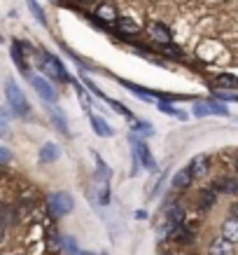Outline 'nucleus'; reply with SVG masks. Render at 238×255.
I'll use <instances>...</instances> for the list:
<instances>
[{
    "label": "nucleus",
    "mask_w": 238,
    "mask_h": 255,
    "mask_svg": "<svg viewBox=\"0 0 238 255\" xmlns=\"http://www.w3.org/2000/svg\"><path fill=\"white\" fill-rule=\"evenodd\" d=\"M5 99H7V103L12 106L14 115H19V117L28 115V110H31L28 101H26V96H23L21 89L14 85V80H9V78L5 80Z\"/></svg>",
    "instance_id": "obj_1"
},
{
    "label": "nucleus",
    "mask_w": 238,
    "mask_h": 255,
    "mask_svg": "<svg viewBox=\"0 0 238 255\" xmlns=\"http://www.w3.org/2000/svg\"><path fill=\"white\" fill-rule=\"evenodd\" d=\"M63 246L68 248V253H70V255H77V253H79V248H77L75 239H63Z\"/></svg>",
    "instance_id": "obj_23"
},
{
    "label": "nucleus",
    "mask_w": 238,
    "mask_h": 255,
    "mask_svg": "<svg viewBox=\"0 0 238 255\" xmlns=\"http://www.w3.org/2000/svg\"><path fill=\"white\" fill-rule=\"evenodd\" d=\"M117 28H119L122 33H129V35H131V33L136 35V33L140 31V28H138V23H136V21H131L129 16H119V19H117Z\"/></svg>",
    "instance_id": "obj_14"
},
{
    "label": "nucleus",
    "mask_w": 238,
    "mask_h": 255,
    "mask_svg": "<svg viewBox=\"0 0 238 255\" xmlns=\"http://www.w3.org/2000/svg\"><path fill=\"white\" fill-rule=\"evenodd\" d=\"M208 164H210V159H208L206 155H196L189 162V169H192V176L194 178H203L208 173Z\"/></svg>",
    "instance_id": "obj_8"
},
{
    "label": "nucleus",
    "mask_w": 238,
    "mask_h": 255,
    "mask_svg": "<svg viewBox=\"0 0 238 255\" xmlns=\"http://www.w3.org/2000/svg\"><path fill=\"white\" fill-rule=\"evenodd\" d=\"M194 180V176H192V169L189 166H184V169H180L173 176V187H177V190H182V187H187L189 183Z\"/></svg>",
    "instance_id": "obj_10"
},
{
    "label": "nucleus",
    "mask_w": 238,
    "mask_h": 255,
    "mask_svg": "<svg viewBox=\"0 0 238 255\" xmlns=\"http://www.w3.org/2000/svg\"><path fill=\"white\" fill-rule=\"evenodd\" d=\"M182 220H184L182 209H180V206H170V209H168V223H173V225H182Z\"/></svg>",
    "instance_id": "obj_19"
},
{
    "label": "nucleus",
    "mask_w": 238,
    "mask_h": 255,
    "mask_svg": "<svg viewBox=\"0 0 238 255\" xmlns=\"http://www.w3.org/2000/svg\"><path fill=\"white\" fill-rule=\"evenodd\" d=\"M208 253L210 255H234V241L220 237V239H215L213 244H210Z\"/></svg>",
    "instance_id": "obj_7"
},
{
    "label": "nucleus",
    "mask_w": 238,
    "mask_h": 255,
    "mask_svg": "<svg viewBox=\"0 0 238 255\" xmlns=\"http://www.w3.org/2000/svg\"><path fill=\"white\" fill-rule=\"evenodd\" d=\"M82 2H86V0H82Z\"/></svg>",
    "instance_id": "obj_32"
},
{
    "label": "nucleus",
    "mask_w": 238,
    "mask_h": 255,
    "mask_svg": "<svg viewBox=\"0 0 238 255\" xmlns=\"http://www.w3.org/2000/svg\"><path fill=\"white\" fill-rule=\"evenodd\" d=\"M77 94H79V99H82V103H84V108H89V99H86L84 89H77Z\"/></svg>",
    "instance_id": "obj_29"
},
{
    "label": "nucleus",
    "mask_w": 238,
    "mask_h": 255,
    "mask_svg": "<svg viewBox=\"0 0 238 255\" xmlns=\"http://www.w3.org/2000/svg\"><path fill=\"white\" fill-rule=\"evenodd\" d=\"M234 216H238V206H234Z\"/></svg>",
    "instance_id": "obj_31"
},
{
    "label": "nucleus",
    "mask_w": 238,
    "mask_h": 255,
    "mask_svg": "<svg viewBox=\"0 0 238 255\" xmlns=\"http://www.w3.org/2000/svg\"><path fill=\"white\" fill-rule=\"evenodd\" d=\"M12 59H14V63L21 68L23 75H28V66H26V61H23V54H21V49H19V45L12 47Z\"/></svg>",
    "instance_id": "obj_18"
},
{
    "label": "nucleus",
    "mask_w": 238,
    "mask_h": 255,
    "mask_svg": "<svg viewBox=\"0 0 238 255\" xmlns=\"http://www.w3.org/2000/svg\"><path fill=\"white\" fill-rule=\"evenodd\" d=\"M217 96H220V99H224V101H236V103H238V94H227V92H217Z\"/></svg>",
    "instance_id": "obj_26"
},
{
    "label": "nucleus",
    "mask_w": 238,
    "mask_h": 255,
    "mask_svg": "<svg viewBox=\"0 0 238 255\" xmlns=\"http://www.w3.org/2000/svg\"><path fill=\"white\" fill-rule=\"evenodd\" d=\"M222 237L236 244L238 241V218H229V220L222 225Z\"/></svg>",
    "instance_id": "obj_12"
},
{
    "label": "nucleus",
    "mask_w": 238,
    "mask_h": 255,
    "mask_svg": "<svg viewBox=\"0 0 238 255\" xmlns=\"http://www.w3.org/2000/svg\"><path fill=\"white\" fill-rule=\"evenodd\" d=\"M84 85H86V87H89V89H91V92H93V94H96V96H100V99H103V92H100L98 87L93 85V82H91V80H89V78H84Z\"/></svg>",
    "instance_id": "obj_25"
},
{
    "label": "nucleus",
    "mask_w": 238,
    "mask_h": 255,
    "mask_svg": "<svg viewBox=\"0 0 238 255\" xmlns=\"http://www.w3.org/2000/svg\"><path fill=\"white\" fill-rule=\"evenodd\" d=\"M138 131L140 133H150V136H152L154 129H152V124H138Z\"/></svg>",
    "instance_id": "obj_27"
},
{
    "label": "nucleus",
    "mask_w": 238,
    "mask_h": 255,
    "mask_svg": "<svg viewBox=\"0 0 238 255\" xmlns=\"http://www.w3.org/2000/svg\"><path fill=\"white\" fill-rule=\"evenodd\" d=\"M77 255H96V253H89V251H79Z\"/></svg>",
    "instance_id": "obj_30"
},
{
    "label": "nucleus",
    "mask_w": 238,
    "mask_h": 255,
    "mask_svg": "<svg viewBox=\"0 0 238 255\" xmlns=\"http://www.w3.org/2000/svg\"><path fill=\"white\" fill-rule=\"evenodd\" d=\"M147 33H150L157 42H161V45H170L168 26H163V23H159V21H150L147 23Z\"/></svg>",
    "instance_id": "obj_5"
},
{
    "label": "nucleus",
    "mask_w": 238,
    "mask_h": 255,
    "mask_svg": "<svg viewBox=\"0 0 238 255\" xmlns=\"http://www.w3.org/2000/svg\"><path fill=\"white\" fill-rule=\"evenodd\" d=\"M47 206H49V211H52L54 218H63L75 209V201H73V197H70L68 192H54V194H49Z\"/></svg>",
    "instance_id": "obj_2"
},
{
    "label": "nucleus",
    "mask_w": 238,
    "mask_h": 255,
    "mask_svg": "<svg viewBox=\"0 0 238 255\" xmlns=\"http://www.w3.org/2000/svg\"><path fill=\"white\" fill-rule=\"evenodd\" d=\"M91 129L98 133V136H103V138H110V136L115 133V129H110V124L98 115H91Z\"/></svg>",
    "instance_id": "obj_9"
},
{
    "label": "nucleus",
    "mask_w": 238,
    "mask_h": 255,
    "mask_svg": "<svg viewBox=\"0 0 238 255\" xmlns=\"http://www.w3.org/2000/svg\"><path fill=\"white\" fill-rule=\"evenodd\" d=\"M215 85L224 87V89H229V87H238V78L236 75H229V73H222V75H217Z\"/></svg>",
    "instance_id": "obj_17"
},
{
    "label": "nucleus",
    "mask_w": 238,
    "mask_h": 255,
    "mask_svg": "<svg viewBox=\"0 0 238 255\" xmlns=\"http://www.w3.org/2000/svg\"><path fill=\"white\" fill-rule=\"evenodd\" d=\"M26 2H28V7H31L33 16H35V19H38L40 23H47V19H45V12H42V7H40L38 2H35V0H26Z\"/></svg>",
    "instance_id": "obj_20"
},
{
    "label": "nucleus",
    "mask_w": 238,
    "mask_h": 255,
    "mask_svg": "<svg viewBox=\"0 0 238 255\" xmlns=\"http://www.w3.org/2000/svg\"><path fill=\"white\" fill-rule=\"evenodd\" d=\"M52 120H54L56 129L61 133H68V122H66V115H63L61 108H52Z\"/></svg>",
    "instance_id": "obj_16"
},
{
    "label": "nucleus",
    "mask_w": 238,
    "mask_h": 255,
    "mask_svg": "<svg viewBox=\"0 0 238 255\" xmlns=\"http://www.w3.org/2000/svg\"><path fill=\"white\" fill-rule=\"evenodd\" d=\"M33 87L38 89V94L47 101V103H52V101H56V92L52 89V85H49V82H47L45 78H40V75H38V78H33Z\"/></svg>",
    "instance_id": "obj_6"
},
{
    "label": "nucleus",
    "mask_w": 238,
    "mask_h": 255,
    "mask_svg": "<svg viewBox=\"0 0 238 255\" xmlns=\"http://www.w3.org/2000/svg\"><path fill=\"white\" fill-rule=\"evenodd\" d=\"M0 159H2V164H7V162H9V152H7V147H0Z\"/></svg>",
    "instance_id": "obj_28"
},
{
    "label": "nucleus",
    "mask_w": 238,
    "mask_h": 255,
    "mask_svg": "<svg viewBox=\"0 0 238 255\" xmlns=\"http://www.w3.org/2000/svg\"><path fill=\"white\" fill-rule=\"evenodd\" d=\"M213 204H215V192H213V190L201 194V209H210Z\"/></svg>",
    "instance_id": "obj_21"
},
{
    "label": "nucleus",
    "mask_w": 238,
    "mask_h": 255,
    "mask_svg": "<svg viewBox=\"0 0 238 255\" xmlns=\"http://www.w3.org/2000/svg\"><path fill=\"white\" fill-rule=\"evenodd\" d=\"M215 190H217V192L236 194L238 192V180H231V178H227V180H217V183H215Z\"/></svg>",
    "instance_id": "obj_15"
},
{
    "label": "nucleus",
    "mask_w": 238,
    "mask_h": 255,
    "mask_svg": "<svg viewBox=\"0 0 238 255\" xmlns=\"http://www.w3.org/2000/svg\"><path fill=\"white\" fill-rule=\"evenodd\" d=\"M163 52H166V56H173V59H180V56H182V52L173 45H163Z\"/></svg>",
    "instance_id": "obj_22"
},
{
    "label": "nucleus",
    "mask_w": 238,
    "mask_h": 255,
    "mask_svg": "<svg viewBox=\"0 0 238 255\" xmlns=\"http://www.w3.org/2000/svg\"><path fill=\"white\" fill-rule=\"evenodd\" d=\"M131 143H133V152H136V157H138L140 162H143V166H145L147 171H154V169H157V162H154L152 152H150V147H147L140 138H136V136H131Z\"/></svg>",
    "instance_id": "obj_4"
},
{
    "label": "nucleus",
    "mask_w": 238,
    "mask_h": 255,
    "mask_svg": "<svg viewBox=\"0 0 238 255\" xmlns=\"http://www.w3.org/2000/svg\"><path fill=\"white\" fill-rule=\"evenodd\" d=\"M159 110L166 113V115H177V110L173 108V106H168V103H159Z\"/></svg>",
    "instance_id": "obj_24"
},
{
    "label": "nucleus",
    "mask_w": 238,
    "mask_h": 255,
    "mask_svg": "<svg viewBox=\"0 0 238 255\" xmlns=\"http://www.w3.org/2000/svg\"><path fill=\"white\" fill-rule=\"evenodd\" d=\"M42 70H45L49 78H59L63 80V82H68V73H66V68H63L61 63H59V59H54L52 54H47V52H42Z\"/></svg>",
    "instance_id": "obj_3"
},
{
    "label": "nucleus",
    "mask_w": 238,
    "mask_h": 255,
    "mask_svg": "<svg viewBox=\"0 0 238 255\" xmlns=\"http://www.w3.org/2000/svg\"><path fill=\"white\" fill-rule=\"evenodd\" d=\"M61 155V147L56 145V143H45V147L40 150V159L42 162H56Z\"/></svg>",
    "instance_id": "obj_11"
},
{
    "label": "nucleus",
    "mask_w": 238,
    "mask_h": 255,
    "mask_svg": "<svg viewBox=\"0 0 238 255\" xmlns=\"http://www.w3.org/2000/svg\"><path fill=\"white\" fill-rule=\"evenodd\" d=\"M96 19L98 21H105V23H112V21H117V12H115V7L112 5H100L98 9H96Z\"/></svg>",
    "instance_id": "obj_13"
}]
</instances>
